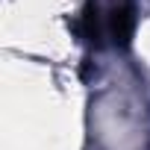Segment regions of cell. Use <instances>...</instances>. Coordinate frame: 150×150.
<instances>
[{"label": "cell", "instance_id": "6da1fadb", "mask_svg": "<svg viewBox=\"0 0 150 150\" xmlns=\"http://www.w3.org/2000/svg\"><path fill=\"white\" fill-rule=\"evenodd\" d=\"M132 27H135V18H132V9L129 6H115L106 15V35L115 44H127L129 35H132Z\"/></svg>", "mask_w": 150, "mask_h": 150}, {"label": "cell", "instance_id": "7a4b0ae2", "mask_svg": "<svg viewBox=\"0 0 150 150\" xmlns=\"http://www.w3.org/2000/svg\"><path fill=\"white\" fill-rule=\"evenodd\" d=\"M83 33L94 44L103 41V35H106V15H100V6L97 3H88L86 6V12H83Z\"/></svg>", "mask_w": 150, "mask_h": 150}]
</instances>
